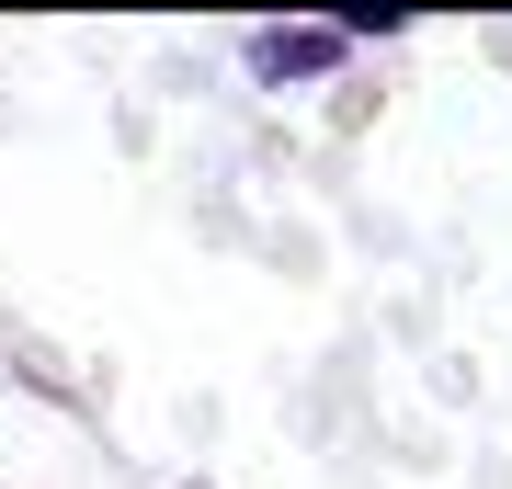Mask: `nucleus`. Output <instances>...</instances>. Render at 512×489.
<instances>
[{"label": "nucleus", "mask_w": 512, "mask_h": 489, "mask_svg": "<svg viewBox=\"0 0 512 489\" xmlns=\"http://www.w3.org/2000/svg\"><path fill=\"white\" fill-rule=\"evenodd\" d=\"M239 69L262 91H319L330 69H353V23H251Z\"/></svg>", "instance_id": "f257e3e1"}]
</instances>
